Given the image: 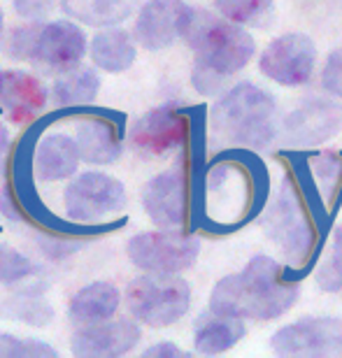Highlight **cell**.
Masks as SVG:
<instances>
[{"instance_id": "obj_14", "label": "cell", "mask_w": 342, "mask_h": 358, "mask_svg": "<svg viewBox=\"0 0 342 358\" xmlns=\"http://www.w3.org/2000/svg\"><path fill=\"white\" fill-rule=\"evenodd\" d=\"M87 49L89 40L80 24H75V19L49 21L40 28L31 63H38V66L45 70H54V73H68V70L80 66L82 59L87 56Z\"/></svg>"}, {"instance_id": "obj_29", "label": "cell", "mask_w": 342, "mask_h": 358, "mask_svg": "<svg viewBox=\"0 0 342 358\" xmlns=\"http://www.w3.org/2000/svg\"><path fill=\"white\" fill-rule=\"evenodd\" d=\"M317 286L326 293H340L342 291V226L336 231L331 252L326 261L317 268Z\"/></svg>"}, {"instance_id": "obj_8", "label": "cell", "mask_w": 342, "mask_h": 358, "mask_svg": "<svg viewBox=\"0 0 342 358\" xmlns=\"http://www.w3.org/2000/svg\"><path fill=\"white\" fill-rule=\"evenodd\" d=\"M128 261L152 275H180L196 266L201 256V240L180 228H161L133 235L126 242Z\"/></svg>"}, {"instance_id": "obj_31", "label": "cell", "mask_w": 342, "mask_h": 358, "mask_svg": "<svg viewBox=\"0 0 342 358\" xmlns=\"http://www.w3.org/2000/svg\"><path fill=\"white\" fill-rule=\"evenodd\" d=\"M40 28H42L40 21H31V24L17 26L5 40V47H3L5 54L10 56V59H14V61H31L33 47H35V40H38Z\"/></svg>"}, {"instance_id": "obj_9", "label": "cell", "mask_w": 342, "mask_h": 358, "mask_svg": "<svg viewBox=\"0 0 342 358\" xmlns=\"http://www.w3.org/2000/svg\"><path fill=\"white\" fill-rule=\"evenodd\" d=\"M270 349L277 356H342V319L303 317L277 328L270 338Z\"/></svg>"}, {"instance_id": "obj_25", "label": "cell", "mask_w": 342, "mask_h": 358, "mask_svg": "<svg viewBox=\"0 0 342 358\" xmlns=\"http://www.w3.org/2000/svg\"><path fill=\"white\" fill-rule=\"evenodd\" d=\"M63 10L70 19L89 26H117L135 10V0H63Z\"/></svg>"}, {"instance_id": "obj_3", "label": "cell", "mask_w": 342, "mask_h": 358, "mask_svg": "<svg viewBox=\"0 0 342 358\" xmlns=\"http://www.w3.org/2000/svg\"><path fill=\"white\" fill-rule=\"evenodd\" d=\"M182 40L194 52V66L208 68L222 77L240 73L256 52L254 38L240 24L196 7Z\"/></svg>"}, {"instance_id": "obj_26", "label": "cell", "mask_w": 342, "mask_h": 358, "mask_svg": "<svg viewBox=\"0 0 342 358\" xmlns=\"http://www.w3.org/2000/svg\"><path fill=\"white\" fill-rule=\"evenodd\" d=\"M217 12L240 26H268L273 19V0H215Z\"/></svg>"}, {"instance_id": "obj_36", "label": "cell", "mask_w": 342, "mask_h": 358, "mask_svg": "<svg viewBox=\"0 0 342 358\" xmlns=\"http://www.w3.org/2000/svg\"><path fill=\"white\" fill-rule=\"evenodd\" d=\"M145 356L149 358H182L187 356V352H184L182 347H177L175 342H156V345L147 347L145 349Z\"/></svg>"}, {"instance_id": "obj_27", "label": "cell", "mask_w": 342, "mask_h": 358, "mask_svg": "<svg viewBox=\"0 0 342 358\" xmlns=\"http://www.w3.org/2000/svg\"><path fill=\"white\" fill-rule=\"evenodd\" d=\"M310 175L324 198H336L342 184V154H317L310 159Z\"/></svg>"}, {"instance_id": "obj_7", "label": "cell", "mask_w": 342, "mask_h": 358, "mask_svg": "<svg viewBox=\"0 0 342 358\" xmlns=\"http://www.w3.org/2000/svg\"><path fill=\"white\" fill-rule=\"evenodd\" d=\"M128 203L126 186L117 177L98 170H87L63 191L66 219L75 226H105Z\"/></svg>"}, {"instance_id": "obj_2", "label": "cell", "mask_w": 342, "mask_h": 358, "mask_svg": "<svg viewBox=\"0 0 342 358\" xmlns=\"http://www.w3.org/2000/svg\"><path fill=\"white\" fill-rule=\"evenodd\" d=\"M277 103L273 93L240 82L217 100L210 112L212 131L222 142L245 149H266L275 140Z\"/></svg>"}, {"instance_id": "obj_23", "label": "cell", "mask_w": 342, "mask_h": 358, "mask_svg": "<svg viewBox=\"0 0 342 358\" xmlns=\"http://www.w3.org/2000/svg\"><path fill=\"white\" fill-rule=\"evenodd\" d=\"M45 284H31L0 300V317L19 321L24 326L47 328L54 321V307L45 298Z\"/></svg>"}, {"instance_id": "obj_39", "label": "cell", "mask_w": 342, "mask_h": 358, "mask_svg": "<svg viewBox=\"0 0 342 358\" xmlns=\"http://www.w3.org/2000/svg\"><path fill=\"white\" fill-rule=\"evenodd\" d=\"M3 80H5V70H0V91H3Z\"/></svg>"}, {"instance_id": "obj_37", "label": "cell", "mask_w": 342, "mask_h": 358, "mask_svg": "<svg viewBox=\"0 0 342 358\" xmlns=\"http://www.w3.org/2000/svg\"><path fill=\"white\" fill-rule=\"evenodd\" d=\"M7 149H10V133H7V128L3 126V121H0V175H3V170H5Z\"/></svg>"}, {"instance_id": "obj_32", "label": "cell", "mask_w": 342, "mask_h": 358, "mask_svg": "<svg viewBox=\"0 0 342 358\" xmlns=\"http://www.w3.org/2000/svg\"><path fill=\"white\" fill-rule=\"evenodd\" d=\"M322 87L331 96L342 98V47L329 54L322 70Z\"/></svg>"}, {"instance_id": "obj_21", "label": "cell", "mask_w": 342, "mask_h": 358, "mask_svg": "<svg viewBox=\"0 0 342 358\" xmlns=\"http://www.w3.org/2000/svg\"><path fill=\"white\" fill-rule=\"evenodd\" d=\"M89 54L96 68L103 73H126L138 59L133 35L119 26H105L89 40Z\"/></svg>"}, {"instance_id": "obj_20", "label": "cell", "mask_w": 342, "mask_h": 358, "mask_svg": "<svg viewBox=\"0 0 342 358\" xmlns=\"http://www.w3.org/2000/svg\"><path fill=\"white\" fill-rule=\"evenodd\" d=\"M121 305V291L112 282H91L75 291L68 300V319L75 326L108 321Z\"/></svg>"}, {"instance_id": "obj_35", "label": "cell", "mask_w": 342, "mask_h": 358, "mask_svg": "<svg viewBox=\"0 0 342 358\" xmlns=\"http://www.w3.org/2000/svg\"><path fill=\"white\" fill-rule=\"evenodd\" d=\"M12 7L21 19L42 21L52 10V0H12Z\"/></svg>"}, {"instance_id": "obj_11", "label": "cell", "mask_w": 342, "mask_h": 358, "mask_svg": "<svg viewBox=\"0 0 342 358\" xmlns=\"http://www.w3.org/2000/svg\"><path fill=\"white\" fill-rule=\"evenodd\" d=\"M189 138V117L168 103L145 112L128 131V142L138 154L156 159L182 147Z\"/></svg>"}, {"instance_id": "obj_16", "label": "cell", "mask_w": 342, "mask_h": 358, "mask_svg": "<svg viewBox=\"0 0 342 358\" xmlns=\"http://www.w3.org/2000/svg\"><path fill=\"white\" fill-rule=\"evenodd\" d=\"M75 140L84 163H89V166H112V163L119 161L121 149H124L121 121L105 112L82 114L75 124Z\"/></svg>"}, {"instance_id": "obj_33", "label": "cell", "mask_w": 342, "mask_h": 358, "mask_svg": "<svg viewBox=\"0 0 342 358\" xmlns=\"http://www.w3.org/2000/svg\"><path fill=\"white\" fill-rule=\"evenodd\" d=\"M191 84L194 89L201 93V96H219L226 87V77L212 73L208 68H201V66H194V73H191Z\"/></svg>"}, {"instance_id": "obj_22", "label": "cell", "mask_w": 342, "mask_h": 358, "mask_svg": "<svg viewBox=\"0 0 342 358\" xmlns=\"http://www.w3.org/2000/svg\"><path fill=\"white\" fill-rule=\"evenodd\" d=\"M247 328L242 324V319L224 317V314L210 312L198 317L194 328V349L198 354L205 356H217L224 354L228 349H233L238 342L245 338Z\"/></svg>"}, {"instance_id": "obj_30", "label": "cell", "mask_w": 342, "mask_h": 358, "mask_svg": "<svg viewBox=\"0 0 342 358\" xmlns=\"http://www.w3.org/2000/svg\"><path fill=\"white\" fill-rule=\"evenodd\" d=\"M38 268L33 266V261L24 256L17 249H10L5 245H0V284H19L24 279L33 277Z\"/></svg>"}, {"instance_id": "obj_24", "label": "cell", "mask_w": 342, "mask_h": 358, "mask_svg": "<svg viewBox=\"0 0 342 358\" xmlns=\"http://www.w3.org/2000/svg\"><path fill=\"white\" fill-rule=\"evenodd\" d=\"M101 77L94 68H73L63 73L52 87V103L61 110H77L87 107L98 98Z\"/></svg>"}, {"instance_id": "obj_18", "label": "cell", "mask_w": 342, "mask_h": 358, "mask_svg": "<svg viewBox=\"0 0 342 358\" xmlns=\"http://www.w3.org/2000/svg\"><path fill=\"white\" fill-rule=\"evenodd\" d=\"M49 91L38 77L26 70H5L3 91H0V105L5 107L7 117L14 124L35 119V114L45 110L49 103Z\"/></svg>"}, {"instance_id": "obj_1", "label": "cell", "mask_w": 342, "mask_h": 358, "mask_svg": "<svg viewBox=\"0 0 342 358\" xmlns=\"http://www.w3.org/2000/svg\"><path fill=\"white\" fill-rule=\"evenodd\" d=\"M298 300L296 279H287L273 256L259 254L245 270L226 275L210 293V312L242 321H273L284 317Z\"/></svg>"}, {"instance_id": "obj_12", "label": "cell", "mask_w": 342, "mask_h": 358, "mask_svg": "<svg viewBox=\"0 0 342 358\" xmlns=\"http://www.w3.org/2000/svg\"><path fill=\"white\" fill-rule=\"evenodd\" d=\"M142 210L156 228H182L189 214V177L184 168H170L152 177L142 189Z\"/></svg>"}, {"instance_id": "obj_38", "label": "cell", "mask_w": 342, "mask_h": 358, "mask_svg": "<svg viewBox=\"0 0 342 358\" xmlns=\"http://www.w3.org/2000/svg\"><path fill=\"white\" fill-rule=\"evenodd\" d=\"M3 31H5V14H3V7H0V38H3Z\"/></svg>"}, {"instance_id": "obj_19", "label": "cell", "mask_w": 342, "mask_h": 358, "mask_svg": "<svg viewBox=\"0 0 342 358\" xmlns=\"http://www.w3.org/2000/svg\"><path fill=\"white\" fill-rule=\"evenodd\" d=\"M284 131L296 145H315L342 131V107L336 103H308L284 121Z\"/></svg>"}, {"instance_id": "obj_15", "label": "cell", "mask_w": 342, "mask_h": 358, "mask_svg": "<svg viewBox=\"0 0 342 358\" xmlns=\"http://www.w3.org/2000/svg\"><path fill=\"white\" fill-rule=\"evenodd\" d=\"M142 338L133 319H108L98 324L77 326L70 338V352L77 358H117L138 347Z\"/></svg>"}, {"instance_id": "obj_13", "label": "cell", "mask_w": 342, "mask_h": 358, "mask_svg": "<svg viewBox=\"0 0 342 358\" xmlns=\"http://www.w3.org/2000/svg\"><path fill=\"white\" fill-rule=\"evenodd\" d=\"M194 7L184 0H149L135 17L133 38L147 52L173 47L184 35Z\"/></svg>"}, {"instance_id": "obj_34", "label": "cell", "mask_w": 342, "mask_h": 358, "mask_svg": "<svg viewBox=\"0 0 342 358\" xmlns=\"http://www.w3.org/2000/svg\"><path fill=\"white\" fill-rule=\"evenodd\" d=\"M40 249L45 252L52 261H61L66 259V256H70L73 252H77L80 249V242H73L68 238H63V235L54 233V235H40Z\"/></svg>"}, {"instance_id": "obj_4", "label": "cell", "mask_w": 342, "mask_h": 358, "mask_svg": "<svg viewBox=\"0 0 342 358\" xmlns=\"http://www.w3.org/2000/svg\"><path fill=\"white\" fill-rule=\"evenodd\" d=\"M266 235L275 242L291 268L303 266L317 245V231L296 184L287 177L263 217Z\"/></svg>"}, {"instance_id": "obj_10", "label": "cell", "mask_w": 342, "mask_h": 358, "mask_svg": "<svg viewBox=\"0 0 342 358\" xmlns=\"http://www.w3.org/2000/svg\"><path fill=\"white\" fill-rule=\"evenodd\" d=\"M317 66V47L303 33H284L261 54L259 70L280 87H303L312 80Z\"/></svg>"}, {"instance_id": "obj_28", "label": "cell", "mask_w": 342, "mask_h": 358, "mask_svg": "<svg viewBox=\"0 0 342 358\" xmlns=\"http://www.w3.org/2000/svg\"><path fill=\"white\" fill-rule=\"evenodd\" d=\"M59 352L42 340L0 331V358H56Z\"/></svg>"}, {"instance_id": "obj_5", "label": "cell", "mask_w": 342, "mask_h": 358, "mask_svg": "<svg viewBox=\"0 0 342 358\" xmlns=\"http://www.w3.org/2000/svg\"><path fill=\"white\" fill-rule=\"evenodd\" d=\"M126 305L140 324L168 328L177 324L191 307V286L177 275H142L126 289Z\"/></svg>"}, {"instance_id": "obj_6", "label": "cell", "mask_w": 342, "mask_h": 358, "mask_svg": "<svg viewBox=\"0 0 342 358\" xmlns=\"http://www.w3.org/2000/svg\"><path fill=\"white\" fill-rule=\"evenodd\" d=\"M259 182L249 163L242 161H217L208 170V217L212 224L231 228L249 217L254 203H259Z\"/></svg>"}, {"instance_id": "obj_17", "label": "cell", "mask_w": 342, "mask_h": 358, "mask_svg": "<svg viewBox=\"0 0 342 358\" xmlns=\"http://www.w3.org/2000/svg\"><path fill=\"white\" fill-rule=\"evenodd\" d=\"M82 163L77 140L66 133H45L35 145L33 168L40 182H63L77 175Z\"/></svg>"}]
</instances>
